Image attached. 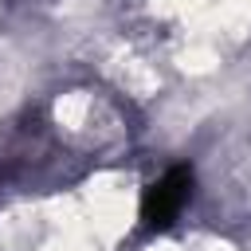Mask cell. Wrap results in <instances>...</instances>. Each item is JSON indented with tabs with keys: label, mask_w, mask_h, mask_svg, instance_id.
<instances>
[{
	"label": "cell",
	"mask_w": 251,
	"mask_h": 251,
	"mask_svg": "<svg viewBox=\"0 0 251 251\" xmlns=\"http://www.w3.org/2000/svg\"><path fill=\"white\" fill-rule=\"evenodd\" d=\"M4 169H8V165H4V161H0V180H4V176H8V173H4Z\"/></svg>",
	"instance_id": "obj_2"
},
{
	"label": "cell",
	"mask_w": 251,
	"mask_h": 251,
	"mask_svg": "<svg viewBox=\"0 0 251 251\" xmlns=\"http://www.w3.org/2000/svg\"><path fill=\"white\" fill-rule=\"evenodd\" d=\"M196 192V173L192 165H173L165 169L141 196V227L145 231H165L180 220V212L192 204Z\"/></svg>",
	"instance_id": "obj_1"
}]
</instances>
